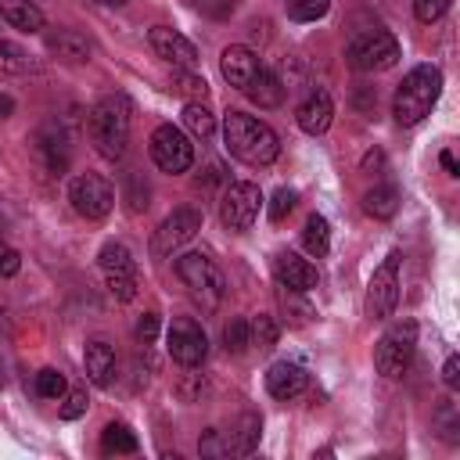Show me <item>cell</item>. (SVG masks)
Instances as JSON below:
<instances>
[{
    "label": "cell",
    "mask_w": 460,
    "mask_h": 460,
    "mask_svg": "<svg viewBox=\"0 0 460 460\" xmlns=\"http://www.w3.org/2000/svg\"><path fill=\"white\" fill-rule=\"evenodd\" d=\"M438 162H442V169H446L449 176H460V165H456V158H453V151H442V155H438Z\"/></svg>",
    "instance_id": "cell-44"
},
{
    "label": "cell",
    "mask_w": 460,
    "mask_h": 460,
    "mask_svg": "<svg viewBox=\"0 0 460 460\" xmlns=\"http://www.w3.org/2000/svg\"><path fill=\"white\" fill-rule=\"evenodd\" d=\"M147 43H151V50H155L162 61H169L172 68H198V50H194V43H190L183 32H176V29H169V25H155V29L147 32Z\"/></svg>",
    "instance_id": "cell-15"
},
{
    "label": "cell",
    "mask_w": 460,
    "mask_h": 460,
    "mask_svg": "<svg viewBox=\"0 0 460 460\" xmlns=\"http://www.w3.org/2000/svg\"><path fill=\"white\" fill-rule=\"evenodd\" d=\"M223 345H226V352H234V356H241V352H248L252 349V338H248V320H230L226 327H223Z\"/></svg>",
    "instance_id": "cell-31"
},
{
    "label": "cell",
    "mask_w": 460,
    "mask_h": 460,
    "mask_svg": "<svg viewBox=\"0 0 460 460\" xmlns=\"http://www.w3.org/2000/svg\"><path fill=\"white\" fill-rule=\"evenodd\" d=\"M36 392H40L43 399H58V402H61V395L68 392L65 374H61V370H54V367H43V370L36 374Z\"/></svg>",
    "instance_id": "cell-32"
},
{
    "label": "cell",
    "mask_w": 460,
    "mask_h": 460,
    "mask_svg": "<svg viewBox=\"0 0 460 460\" xmlns=\"http://www.w3.org/2000/svg\"><path fill=\"white\" fill-rule=\"evenodd\" d=\"M259 435H262V417H259V413H244V417L237 420V428L230 431V438H226V453H234V456L255 453Z\"/></svg>",
    "instance_id": "cell-24"
},
{
    "label": "cell",
    "mask_w": 460,
    "mask_h": 460,
    "mask_svg": "<svg viewBox=\"0 0 460 460\" xmlns=\"http://www.w3.org/2000/svg\"><path fill=\"white\" fill-rule=\"evenodd\" d=\"M165 345H169V356L180 363V367H198L205 363L208 356V334L201 331L198 320L190 316H176L165 331Z\"/></svg>",
    "instance_id": "cell-13"
},
{
    "label": "cell",
    "mask_w": 460,
    "mask_h": 460,
    "mask_svg": "<svg viewBox=\"0 0 460 460\" xmlns=\"http://www.w3.org/2000/svg\"><path fill=\"white\" fill-rule=\"evenodd\" d=\"M442 381H446V388H456V385H460V356H456V352H453V356H446Z\"/></svg>",
    "instance_id": "cell-43"
},
{
    "label": "cell",
    "mask_w": 460,
    "mask_h": 460,
    "mask_svg": "<svg viewBox=\"0 0 460 460\" xmlns=\"http://www.w3.org/2000/svg\"><path fill=\"white\" fill-rule=\"evenodd\" d=\"M331 11V0H291V18L295 22H316Z\"/></svg>",
    "instance_id": "cell-35"
},
{
    "label": "cell",
    "mask_w": 460,
    "mask_h": 460,
    "mask_svg": "<svg viewBox=\"0 0 460 460\" xmlns=\"http://www.w3.org/2000/svg\"><path fill=\"white\" fill-rule=\"evenodd\" d=\"M47 50H50L54 58L68 61V65H83V61H90V54H93L90 40H86L79 29H54V32H47Z\"/></svg>",
    "instance_id": "cell-21"
},
{
    "label": "cell",
    "mask_w": 460,
    "mask_h": 460,
    "mask_svg": "<svg viewBox=\"0 0 460 460\" xmlns=\"http://www.w3.org/2000/svg\"><path fill=\"white\" fill-rule=\"evenodd\" d=\"M176 273H180V280L187 284V291L194 295V302H201V309L212 313V309L223 302L226 280H223V270L216 266L212 255H205V252H183V255L176 259Z\"/></svg>",
    "instance_id": "cell-4"
},
{
    "label": "cell",
    "mask_w": 460,
    "mask_h": 460,
    "mask_svg": "<svg viewBox=\"0 0 460 460\" xmlns=\"http://www.w3.org/2000/svg\"><path fill=\"white\" fill-rule=\"evenodd\" d=\"M273 273H277L280 288H288V291H313V288L320 284L316 266H313L309 259H302L298 252H277Z\"/></svg>",
    "instance_id": "cell-16"
},
{
    "label": "cell",
    "mask_w": 460,
    "mask_h": 460,
    "mask_svg": "<svg viewBox=\"0 0 460 460\" xmlns=\"http://www.w3.org/2000/svg\"><path fill=\"white\" fill-rule=\"evenodd\" d=\"M442 93V68L438 65H413L392 97V115L399 126H417L424 115H431L435 101Z\"/></svg>",
    "instance_id": "cell-3"
},
{
    "label": "cell",
    "mask_w": 460,
    "mask_h": 460,
    "mask_svg": "<svg viewBox=\"0 0 460 460\" xmlns=\"http://www.w3.org/2000/svg\"><path fill=\"white\" fill-rule=\"evenodd\" d=\"M305 388H309V374H305L298 363L280 359V363H273V367L266 370V392H270L273 399H280V402L298 399Z\"/></svg>",
    "instance_id": "cell-17"
},
{
    "label": "cell",
    "mask_w": 460,
    "mask_h": 460,
    "mask_svg": "<svg viewBox=\"0 0 460 460\" xmlns=\"http://www.w3.org/2000/svg\"><path fill=\"white\" fill-rule=\"evenodd\" d=\"M101 449L104 453H137V435L126 424H108L101 431Z\"/></svg>",
    "instance_id": "cell-29"
},
{
    "label": "cell",
    "mask_w": 460,
    "mask_h": 460,
    "mask_svg": "<svg viewBox=\"0 0 460 460\" xmlns=\"http://www.w3.org/2000/svg\"><path fill=\"white\" fill-rule=\"evenodd\" d=\"M29 68H32L29 54H25L18 43L0 40V72H29Z\"/></svg>",
    "instance_id": "cell-33"
},
{
    "label": "cell",
    "mask_w": 460,
    "mask_h": 460,
    "mask_svg": "<svg viewBox=\"0 0 460 460\" xmlns=\"http://www.w3.org/2000/svg\"><path fill=\"white\" fill-rule=\"evenodd\" d=\"M11 108H14V101H11V97H0V119H7Z\"/></svg>",
    "instance_id": "cell-46"
},
{
    "label": "cell",
    "mask_w": 460,
    "mask_h": 460,
    "mask_svg": "<svg viewBox=\"0 0 460 460\" xmlns=\"http://www.w3.org/2000/svg\"><path fill=\"white\" fill-rule=\"evenodd\" d=\"M183 129L198 140H208L216 133V115L205 108V101H187L183 104Z\"/></svg>",
    "instance_id": "cell-26"
},
{
    "label": "cell",
    "mask_w": 460,
    "mask_h": 460,
    "mask_svg": "<svg viewBox=\"0 0 460 460\" xmlns=\"http://www.w3.org/2000/svg\"><path fill=\"white\" fill-rule=\"evenodd\" d=\"M345 61L356 68V72H385L399 61V40L385 29H370L363 36H356L345 50Z\"/></svg>",
    "instance_id": "cell-6"
},
{
    "label": "cell",
    "mask_w": 460,
    "mask_h": 460,
    "mask_svg": "<svg viewBox=\"0 0 460 460\" xmlns=\"http://www.w3.org/2000/svg\"><path fill=\"white\" fill-rule=\"evenodd\" d=\"M122 198H126V208H129V212H144V208H147V198H151L147 180H144L140 172H129V176H126V190H122Z\"/></svg>",
    "instance_id": "cell-30"
},
{
    "label": "cell",
    "mask_w": 460,
    "mask_h": 460,
    "mask_svg": "<svg viewBox=\"0 0 460 460\" xmlns=\"http://www.w3.org/2000/svg\"><path fill=\"white\" fill-rule=\"evenodd\" d=\"M133 334H137V341H140V345H151V341L158 338V313H144V316L137 320Z\"/></svg>",
    "instance_id": "cell-39"
},
{
    "label": "cell",
    "mask_w": 460,
    "mask_h": 460,
    "mask_svg": "<svg viewBox=\"0 0 460 460\" xmlns=\"http://www.w3.org/2000/svg\"><path fill=\"white\" fill-rule=\"evenodd\" d=\"M295 201H298V194H295L291 187H280V190L270 198V219H273V223H280V219L295 208Z\"/></svg>",
    "instance_id": "cell-38"
},
{
    "label": "cell",
    "mask_w": 460,
    "mask_h": 460,
    "mask_svg": "<svg viewBox=\"0 0 460 460\" xmlns=\"http://www.w3.org/2000/svg\"><path fill=\"white\" fill-rule=\"evenodd\" d=\"M413 352H417V323L413 320H399V323H392L377 338V345H374V367H377L381 377H402V370L410 367Z\"/></svg>",
    "instance_id": "cell-5"
},
{
    "label": "cell",
    "mask_w": 460,
    "mask_h": 460,
    "mask_svg": "<svg viewBox=\"0 0 460 460\" xmlns=\"http://www.w3.org/2000/svg\"><path fill=\"white\" fill-rule=\"evenodd\" d=\"M86 133L101 158L119 162L129 144V101L122 93H104L86 115Z\"/></svg>",
    "instance_id": "cell-2"
},
{
    "label": "cell",
    "mask_w": 460,
    "mask_h": 460,
    "mask_svg": "<svg viewBox=\"0 0 460 460\" xmlns=\"http://www.w3.org/2000/svg\"><path fill=\"white\" fill-rule=\"evenodd\" d=\"M147 151H151V162L162 169V172H187L194 165V144L190 137L172 126V122H162L155 126L151 140H147Z\"/></svg>",
    "instance_id": "cell-7"
},
{
    "label": "cell",
    "mask_w": 460,
    "mask_h": 460,
    "mask_svg": "<svg viewBox=\"0 0 460 460\" xmlns=\"http://www.w3.org/2000/svg\"><path fill=\"white\" fill-rule=\"evenodd\" d=\"M32 151H36L43 172L61 176V172L68 169L72 151H68V137H65V129H61L58 122H47V126L36 129V137H32Z\"/></svg>",
    "instance_id": "cell-14"
},
{
    "label": "cell",
    "mask_w": 460,
    "mask_h": 460,
    "mask_svg": "<svg viewBox=\"0 0 460 460\" xmlns=\"http://www.w3.org/2000/svg\"><path fill=\"white\" fill-rule=\"evenodd\" d=\"M0 32H4V18H0Z\"/></svg>",
    "instance_id": "cell-49"
},
{
    "label": "cell",
    "mask_w": 460,
    "mask_h": 460,
    "mask_svg": "<svg viewBox=\"0 0 460 460\" xmlns=\"http://www.w3.org/2000/svg\"><path fill=\"white\" fill-rule=\"evenodd\" d=\"M0 18L18 32H40L47 25L36 0H0Z\"/></svg>",
    "instance_id": "cell-22"
},
{
    "label": "cell",
    "mask_w": 460,
    "mask_h": 460,
    "mask_svg": "<svg viewBox=\"0 0 460 460\" xmlns=\"http://www.w3.org/2000/svg\"><path fill=\"white\" fill-rule=\"evenodd\" d=\"M83 367H86V377L97 385V388H108L119 374V359H115V349L111 341L104 338H93L86 341V352H83Z\"/></svg>",
    "instance_id": "cell-20"
},
{
    "label": "cell",
    "mask_w": 460,
    "mask_h": 460,
    "mask_svg": "<svg viewBox=\"0 0 460 460\" xmlns=\"http://www.w3.org/2000/svg\"><path fill=\"white\" fill-rule=\"evenodd\" d=\"M4 381H7V374H4V356H0V388H4Z\"/></svg>",
    "instance_id": "cell-48"
},
{
    "label": "cell",
    "mask_w": 460,
    "mask_h": 460,
    "mask_svg": "<svg viewBox=\"0 0 460 460\" xmlns=\"http://www.w3.org/2000/svg\"><path fill=\"white\" fill-rule=\"evenodd\" d=\"M377 165H381V151H370V155L363 158V169L370 172V169H377Z\"/></svg>",
    "instance_id": "cell-45"
},
{
    "label": "cell",
    "mask_w": 460,
    "mask_h": 460,
    "mask_svg": "<svg viewBox=\"0 0 460 460\" xmlns=\"http://www.w3.org/2000/svg\"><path fill=\"white\" fill-rule=\"evenodd\" d=\"M68 201L83 219H104L115 208V187L101 172H79L68 183Z\"/></svg>",
    "instance_id": "cell-9"
},
{
    "label": "cell",
    "mask_w": 460,
    "mask_h": 460,
    "mask_svg": "<svg viewBox=\"0 0 460 460\" xmlns=\"http://www.w3.org/2000/svg\"><path fill=\"white\" fill-rule=\"evenodd\" d=\"M295 119H298V129L309 133V137L327 133L331 122H334V101H331V93H327V90H313V93L298 104Z\"/></svg>",
    "instance_id": "cell-18"
},
{
    "label": "cell",
    "mask_w": 460,
    "mask_h": 460,
    "mask_svg": "<svg viewBox=\"0 0 460 460\" xmlns=\"http://www.w3.org/2000/svg\"><path fill=\"white\" fill-rule=\"evenodd\" d=\"M176 90L180 93H187L190 101H205V93H208V86H205V79H198L194 75V68H176Z\"/></svg>",
    "instance_id": "cell-36"
},
{
    "label": "cell",
    "mask_w": 460,
    "mask_h": 460,
    "mask_svg": "<svg viewBox=\"0 0 460 460\" xmlns=\"http://www.w3.org/2000/svg\"><path fill=\"white\" fill-rule=\"evenodd\" d=\"M201 456H226V442H219V431H205V438L198 442Z\"/></svg>",
    "instance_id": "cell-42"
},
{
    "label": "cell",
    "mask_w": 460,
    "mask_h": 460,
    "mask_svg": "<svg viewBox=\"0 0 460 460\" xmlns=\"http://www.w3.org/2000/svg\"><path fill=\"white\" fill-rule=\"evenodd\" d=\"M259 208H262V190H259V183H252V180H237V183H230V187L223 190L219 219H223L226 230L244 234V230H252Z\"/></svg>",
    "instance_id": "cell-8"
},
{
    "label": "cell",
    "mask_w": 460,
    "mask_h": 460,
    "mask_svg": "<svg viewBox=\"0 0 460 460\" xmlns=\"http://www.w3.org/2000/svg\"><path fill=\"white\" fill-rule=\"evenodd\" d=\"M449 7H453V0H413V14H417V22H424V25L438 22Z\"/></svg>",
    "instance_id": "cell-37"
},
{
    "label": "cell",
    "mask_w": 460,
    "mask_h": 460,
    "mask_svg": "<svg viewBox=\"0 0 460 460\" xmlns=\"http://www.w3.org/2000/svg\"><path fill=\"white\" fill-rule=\"evenodd\" d=\"M198 230H201V208H194V205H180V208H172V212L158 223L155 237H151V255H155V259L172 255V252H176L180 244H187Z\"/></svg>",
    "instance_id": "cell-12"
},
{
    "label": "cell",
    "mask_w": 460,
    "mask_h": 460,
    "mask_svg": "<svg viewBox=\"0 0 460 460\" xmlns=\"http://www.w3.org/2000/svg\"><path fill=\"white\" fill-rule=\"evenodd\" d=\"M101 262V273H104V284L108 291L119 298V302H129L137 295V259L133 252L122 244V241H108L97 255Z\"/></svg>",
    "instance_id": "cell-10"
},
{
    "label": "cell",
    "mask_w": 460,
    "mask_h": 460,
    "mask_svg": "<svg viewBox=\"0 0 460 460\" xmlns=\"http://www.w3.org/2000/svg\"><path fill=\"white\" fill-rule=\"evenodd\" d=\"M18 270H22V255L0 237V277H14Z\"/></svg>",
    "instance_id": "cell-41"
},
{
    "label": "cell",
    "mask_w": 460,
    "mask_h": 460,
    "mask_svg": "<svg viewBox=\"0 0 460 460\" xmlns=\"http://www.w3.org/2000/svg\"><path fill=\"white\" fill-rule=\"evenodd\" d=\"M194 7L201 14H208V18H230L234 7H237V0H194Z\"/></svg>",
    "instance_id": "cell-40"
},
{
    "label": "cell",
    "mask_w": 460,
    "mask_h": 460,
    "mask_svg": "<svg viewBox=\"0 0 460 460\" xmlns=\"http://www.w3.org/2000/svg\"><path fill=\"white\" fill-rule=\"evenodd\" d=\"M244 93L259 104V108H277L280 101H284V83L270 72V68H262L259 65V72L248 79V86H244Z\"/></svg>",
    "instance_id": "cell-23"
},
{
    "label": "cell",
    "mask_w": 460,
    "mask_h": 460,
    "mask_svg": "<svg viewBox=\"0 0 460 460\" xmlns=\"http://www.w3.org/2000/svg\"><path fill=\"white\" fill-rule=\"evenodd\" d=\"M219 72H223V79H226L234 90H244L248 79L259 72V58H255L252 47H244V43H230V47L219 54Z\"/></svg>",
    "instance_id": "cell-19"
},
{
    "label": "cell",
    "mask_w": 460,
    "mask_h": 460,
    "mask_svg": "<svg viewBox=\"0 0 460 460\" xmlns=\"http://www.w3.org/2000/svg\"><path fill=\"white\" fill-rule=\"evenodd\" d=\"M223 144L234 158L244 165H270L280 155V137L248 111H226L223 115Z\"/></svg>",
    "instance_id": "cell-1"
},
{
    "label": "cell",
    "mask_w": 460,
    "mask_h": 460,
    "mask_svg": "<svg viewBox=\"0 0 460 460\" xmlns=\"http://www.w3.org/2000/svg\"><path fill=\"white\" fill-rule=\"evenodd\" d=\"M399 262H402V255L388 252L381 259V266L374 270V277L367 284V316L370 320H388L395 313V302H399Z\"/></svg>",
    "instance_id": "cell-11"
},
{
    "label": "cell",
    "mask_w": 460,
    "mask_h": 460,
    "mask_svg": "<svg viewBox=\"0 0 460 460\" xmlns=\"http://www.w3.org/2000/svg\"><path fill=\"white\" fill-rule=\"evenodd\" d=\"M86 406H90L86 388H72V392H65V395H61L58 417H61V420H75V417H83V413H86Z\"/></svg>",
    "instance_id": "cell-34"
},
{
    "label": "cell",
    "mask_w": 460,
    "mask_h": 460,
    "mask_svg": "<svg viewBox=\"0 0 460 460\" xmlns=\"http://www.w3.org/2000/svg\"><path fill=\"white\" fill-rule=\"evenodd\" d=\"M97 4H108V7H122L126 0H97Z\"/></svg>",
    "instance_id": "cell-47"
},
{
    "label": "cell",
    "mask_w": 460,
    "mask_h": 460,
    "mask_svg": "<svg viewBox=\"0 0 460 460\" xmlns=\"http://www.w3.org/2000/svg\"><path fill=\"white\" fill-rule=\"evenodd\" d=\"M302 244H305V252L316 255V259H323V255L331 252V226H327L323 216L313 212V216L305 219V226H302Z\"/></svg>",
    "instance_id": "cell-27"
},
{
    "label": "cell",
    "mask_w": 460,
    "mask_h": 460,
    "mask_svg": "<svg viewBox=\"0 0 460 460\" xmlns=\"http://www.w3.org/2000/svg\"><path fill=\"white\" fill-rule=\"evenodd\" d=\"M399 187L395 183H377L363 194V212L374 216V219H392L399 212Z\"/></svg>",
    "instance_id": "cell-25"
},
{
    "label": "cell",
    "mask_w": 460,
    "mask_h": 460,
    "mask_svg": "<svg viewBox=\"0 0 460 460\" xmlns=\"http://www.w3.org/2000/svg\"><path fill=\"white\" fill-rule=\"evenodd\" d=\"M248 338H252L255 349H273L277 338H280V327H277V320L270 313H259V316L248 320Z\"/></svg>",
    "instance_id": "cell-28"
}]
</instances>
